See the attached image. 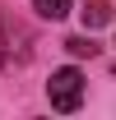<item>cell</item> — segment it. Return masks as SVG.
Instances as JSON below:
<instances>
[{"label": "cell", "mask_w": 116, "mask_h": 120, "mask_svg": "<svg viewBox=\"0 0 116 120\" xmlns=\"http://www.w3.org/2000/svg\"><path fill=\"white\" fill-rule=\"evenodd\" d=\"M65 51H70V56H98L93 37H70V42H65Z\"/></svg>", "instance_id": "obj_4"}, {"label": "cell", "mask_w": 116, "mask_h": 120, "mask_svg": "<svg viewBox=\"0 0 116 120\" xmlns=\"http://www.w3.org/2000/svg\"><path fill=\"white\" fill-rule=\"evenodd\" d=\"M84 23H88V28L112 23V5H107V0H88V5H84Z\"/></svg>", "instance_id": "obj_2"}, {"label": "cell", "mask_w": 116, "mask_h": 120, "mask_svg": "<svg viewBox=\"0 0 116 120\" xmlns=\"http://www.w3.org/2000/svg\"><path fill=\"white\" fill-rule=\"evenodd\" d=\"M33 9L42 19H65L70 14V0H33Z\"/></svg>", "instance_id": "obj_3"}, {"label": "cell", "mask_w": 116, "mask_h": 120, "mask_svg": "<svg viewBox=\"0 0 116 120\" xmlns=\"http://www.w3.org/2000/svg\"><path fill=\"white\" fill-rule=\"evenodd\" d=\"M46 97H51L56 111H79V102H84V74L79 69H56L51 83H46Z\"/></svg>", "instance_id": "obj_1"}, {"label": "cell", "mask_w": 116, "mask_h": 120, "mask_svg": "<svg viewBox=\"0 0 116 120\" xmlns=\"http://www.w3.org/2000/svg\"><path fill=\"white\" fill-rule=\"evenodd\" d=\"M0 60H5V46H0Z\"/></svg>", "instance_id": "obj_5"}]
</instances>
